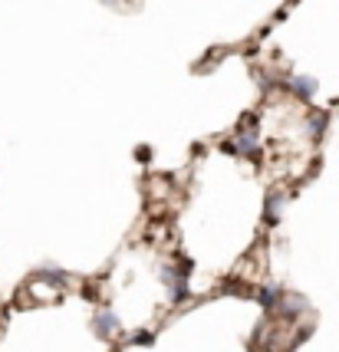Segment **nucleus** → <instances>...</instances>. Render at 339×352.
<instances>
[{"mask_svg": "<svg viewBox=\"0 0 339 352\" xmlns=\"http://www.w3.org/2000/svg\"><path fill=\"white\" fill-rule=\"evenodd\" d=\"M287 89H290L296 99H303V102H307V99L316 96V79L313 76H293L290 82H287Z\"/></svg>", "mask_w": 339, "mask_h": 352, "instance_id": "f257e3e1", "label": "nucleus"}, {"mask_svg": "<svg viewBox=\"0 0 339 352\" xmlns=\"http://www.w3.org/2000/svg\"><path fill=\"white\" fill-rule=\"evenodd\" d=\"M96 333H99L102 339H109L112 333H119V316H116L112 309L99 313V316H96Z\"/></svg>", "mask_w": 339, "mask_h": 352, "instance_id": "f03ea898", "label": "nucleus"}, {"mask_svg": "<svg viewBox=\"0 0 339 352\" xmlns=\"http://www.w3.org/2000/svg\"><path fill=\"white\" fill-rule=\"evenodd\" d=\"M329 125V112H323V109H316V112H309L307 116V129H309V135L316 138H323V129Z\"/></svg>", "mask_w": 339, "mask_h": 352, "instance_id": "7ed1b4c3", "label": "nucleus"}, {"mask_svg": "<svg viewBox=\"0 0 339 352\" xmlns=\"http://www.w3.org/2000/svg\"><path fill=\"white\" fill-rule=\"evenodd\" d=\"M257 303H261L263 309H274L280 303V293L274 290V287H261V290H257Z\"/></svg>", "mask_w": 339, "mask_h": 352, "instance_id": "20e7f679", "label": "nucleus"}, {"mask_svg": "<svg viewBox=\"0 0 339 352\" xmlns=\"http://www.w3.org/2000/svg\"><path fill=\"white\" fill-rule=\"evenodd\" d=\"M280 204H283V195H274V198L267 201V211H263V217H267V224H277V221H280V217H277Z\"/></svg>", "mask_w": 339, "mask_h": 352, "instance_id": "39448f33", "label": "nucleus"}, {"mask_svg": "<svg viewBox=\"0 0 339 352\" xmlns=\"http://www.w3.org/2000/svg\"><path fill=\"white\" fill-rule=\"evenodd\" d=\"M43 280H50V283H56V287H63V283H66V274H56V270H43Z\"/></svg>", "mask_w": 339, "mask_h": 352, "instance_id": "423d86ee", "label": "nucleus"}, {"mask_svg": "<svg viewBox=\"0 0 339 352\" xmlns=\"http://www.w3.org/2000/svg\"><path fill=\"white\" fill-rule=\"evenodd\" d=\"M132 342H135V346H152L155 336H152V333H135V336H132Z\"/></svg>", "mask_w": 339, "mask_h": 352, "instance_id": "0eeeda50", "label": "nucleus"}]
</instances>
